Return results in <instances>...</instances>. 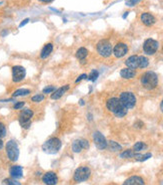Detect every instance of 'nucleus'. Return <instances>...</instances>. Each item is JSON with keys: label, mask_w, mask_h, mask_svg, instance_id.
<instances>
[{"label": "nucleus", "mask_w": 163, "mask_h": 185, "mask_svg": "<svg viewBox=\"0 0 163 185\" xmlns=\"http://www.w3.org/2000/svg\"><path fill=\"white\" fill-rule=\"evenodd\" d=\"M106 107L107 109L112 112L117 118H122L127 114V109L122 105L120 100L118 98H110L106 102Z\"/></svg>", "instance_id": "nucleus-1"}, {"label": "nucleus", "mask_w": 163, "mask_h": 185, "mask_svg": "<svg viewBox=\"0 0 163 185\" xmlns=\"http://www.w3.org/2000/svg\"><path fill=\"white\" fill-rule=\"evenodd\" d=\"M140 83L146 90H154L158 85V76L154 72H146L141 76Z\"/></svg>", "instance_id": "nucleus-2"}, {"label": "nucleus", "mask_w": 163, "mask_h": 185, "mask_svg": "<svg viewBox=\"0 0 163 185\" xmlns=\"http://www.w3.org/2000/svg\"><path fill=\"white\" fill-rule=\"evenodd\" d=\"M62 143L58 138H50L42 145V150L47 154H56L61 149Z\"/></svg>", "instance_id": "nucleus-3"}, {"label": "nucleus", "mask_w": 163, "mask_h": 185, "mask_svg": "<svg viewBox=\"0 0 163 185\" xmlns=\"http://www.w3.org/2000/svg\"><path fill=\"white\" fill-rule=\"evenodd\" d=\"M97 52L103 58H109L112 53V45L108 39H101L96 45Z\"/></svg>", "instance_id": "nucleus-4"}, {"label": "nucleus", "mask_w": 163, "mask_h": 185, "mask_svg": "<svg viewBox=\"0 0 163 185\" xmlns=\"http://www.w3.org/2000/svg\"><path fill=\"white\" fill-rule=\"evenodd\" d=\"M119 100L127 110L133 109L136 105V97L131 92H123L120 94Z\"/></svg>", "instance_id": "nucleus-5"}, {"label": "nucleus", "mask_w": 163, "mask_h": 185, "mask_svg": "<svg viewBox=\"0 0 163 185\" xmlns=\"http://www.w3.org/2000/svg\"><path fill=\"white\" fill-rule=\"evenodd\" d=\"M6 153H7V156L9 158V160L15 161L18 160V157H19V148L17 143L15 142L14 140H10L8 141L7 144H6Z\"/></svg>", "instance_id": "nucleus-6"}, {"label": "nucleus", "mask_w": 163, "mask_h": 185, "mask_svg": "<svg viewBox=\"0 0 163 185\" xmlns=\"http://www.w3.org/2000/svg\"><path fill=\"white\" fill-rule=\"evenodd\" d=\"M33 117V112L30 109H24L21 111L19 115V124L23 129H28L31 125V118Z\"/></svg>", "instance_id": "nucleus-7"}, {"label": "nucleus", "mask_w": 163, "mask_h": 185, "mask_svg": "<svg viewBox=\"0 0 163 185\" xmlns=\"http://www.w3.org/2000/svg\"><path fill=\"white\" fill-rule=\"evenodd\" d=\"M91 171L88 167L83 166L79 167L75 170L74 175H73V179H74L76 182H83V181L87 180L89 177H90Z\"/></svg>", "instance_id": "nucleus-8"}, {"label": "nucleus", "mask_w": 163, "mask_h": 185, "mask_svg": "<svg viewBox=\"0 0 163 185\" xmlns=\"http://www.w3.org/2000/svg\"><path fill=\"white\" fill-rule=\"evenodd\" d=\"M158 46H159L158 42L156 41L155 39L148 38V39L145 40L144 43H143V52H144L146 55H152L157 52Z\"/></svg>", "instance_id": "nucleus-9"}, {"label": "nucleus", "mask_w": 163, "mask_h": 185, "mask_svg": "<svg viewBox=\"0 0 163 185\" xmlns=\"http://www.w3.org/2000/svg\"><path fill=\"white\" fill-rule=\"evenodd\" d=\"M26 69L21 66H14L12 68V80L14 83H19L24 80Z\"/></svg>", "instance_id": "nucleus-10"}, {"label": "nucleus", "mask_w": 163, "mask_h": 185, "mask_svg": "<svg viewBox=\"0 0 163 185\" xmlns=\"http://www.w3.org/2000/svg\"><path fill=\"white\" fill-rule=\"evenodd\" d=\"M92 137H93V141H94L95 146L97 147L99 150L106 149V147H107V141H106L105 137L103 136L100 132L96 131V132L93 133Z\"/></svg>", "instance_id": "nucleus-11"}, {"label": "nucleus", "mask_w": 163, "mask_h": 185, "mask_svg": "<svg viewBox=\"0 0 163 185\" xmlns=\"http://www.w3.org/2000/svg\"><path fill=\"white\" fill-rule=\"evenodd\" d=\"M89 148V142L85 139H78L75 140L72 143V151L74 153L81 152L83 149H88Z\"/></svg>", "instance_id": "nucleus-12"}, {"label": "nucleus", "mask_w": 163, "mask_h": 185, "mask_svg": "<svg viewBox=\"0 0 163 185\" xmlns=\"http://www.w3.org/2000/svg\"><path fill=\"white\" fill-rule=\"evenodd\" d=\"M112 52L116 58H122V56H124L128 52V46L124 42H118L114 46Z\"/></svg>", "instance_id": "nucleus-13"}, {"label": "nucleus", "mask_w": 163, "mask_h": 185, "mask_svg": "<svg viewBox=\"0 0 163 185\" xmlns=\"http://www.w3.org/2000/svg\"><path fill=\"white\" fill-rule=\"evenodd\" d=\"M42 181L46 185H56L58 182V177L56 175V173L50 171V172H47L43 175Z\"/></svg>", "instance_id": "nucleus-14"}, {"label": "nucleus", "mask_w": 163, "mask_h": 185, "mask_svg": "<svg viewBox=\"0 0 163 185\" xmlns=\"http://www.w3.org/2000/svg\"><path fill=\"white\" fill-rule=\"evenodd\" d=\"M140 19H141L143 24L146 25V26H151L156 22V18L154 17V16L150 14V13H147V12L142 13L141 16H140Z\"/></svg>", "instance_id": "nucleus-15"}, {"label": "nucleus", "mask_w": 163, "mask_h": 185, "mask_svg": "<svg viewBox=\"0 0 163 185\" xmlns=\"http://www.w3.org/2000/svg\"><path fill=\"white\" fill-rule=\"evenodd\" d=\"M125 65L127 66L128 69H136L139 68V56L138 55H131L130 58L126 59Z\"/></svg>", "instance_id": "nucleus-16"}, {"label": "nucleus", "mask_w": 163, "mask_h": 185, "mask_svg": "<svg viewBox=\"0 0 163 185\" xmlns=\"http://www.w3.org/2000/svg\"><path fill=\"white\" fill-rule=\"evenodd\" d=\"M70 89V87H69V85H66V86H63L61 87V88H59L57 90H55L54 92H53L51 94V99L52 100H58L60 99V98L64 95V94L67 92V91Z\"/></svg>", "instance_id": "nucleus-17"}, {"label": "nucleus", "mask_w": 163, "mask_h": 185, "mask_svg": "<svg viewBox=\"0 0 163 185\" xmlns=\"http://www.w3.org/2000/svg\"><path fill=\"white\" fill-rule=\"evenodd\" d=\"M122 185H145V183L140 176H131L127 178Z\"/></svg>", "instance_id": "nucleus-18"}, {"label": "nucleus", "mask_w": 163, "mask_h": 185, "mask_svg": "<svg viewBox=\"0 0 163 185\" xmlns=\"http://www.w3.org/2000/svg\"><path fill=\"white\" fill-rule=\"evenodd\" d=\"M10 176L14 179H19L23 176V169L21 166H12L10 168Z\"/></svg>", "instance_id": "nucleus-19"}, {"label": "nucleus", "mask_w": 163, "mask_h": 185, "mask_svg": "<svg viewBox=\"0 0 163 185\" xmlns=\"http://www.w3.org/2000/svg\"><path fill=\"white\" fill-rule=\"evenodd\" d=\"M120 76H122L123 79H126V80H130L135 78L136 76V72L134 69H122L120 70Z\"/></svg>", "instance_id": "nucleus-20"}, {"label": "nucleus", "mask_w": 163, "mask_h": 185, "mask_svg": "<svg viewBox=\"0 0 163 185\" xmlns=\"http://www.w3.org/2000/svg\"><path fill=\"white\" fill-rule=\"evenodd\" d=\"M52 50H53V44H52V43H47V44H45L44 48H43L42 50H41L40 58L43 59H47L48 56L51 55Z\"/></svg>", "instance_id": "nucleus-21"}, {"label": "nucleus", "mask_w": 163, "mask_h": 185, "mask_svg": "<svg viewBox=\"0 0 163 185\" xmlns=\"http://www.w3.org/2000/svg\"><path fill=\"white\" fill-rule=\"evenodd\" d=\"M106 148H108L112 152H117V151H120L122 149V147L118 143H116L115 141H109V142H107V147Z\"/></svg>", "instance_id": "nucleus-22"}, {"label": "nucleus", "mask_w": 163, "mask_h": 185, "mask_svg": "<svg viewBox=\"0 0 163 185\" xmlns=\"http://www.w3.org/2000/svg\"><path fill=\"white\" fill-rule=\"evenodd\" d=\"M87 55H88V50L85 48H80L77 52H76V58H77L78 59H80V60L86 59V56Z\"/></svg>", "instance_id": "nucleus-23"}, {"label": "nucleus", "mask_w": 163, "mask_h": 185, "mask_svg": "<svg viewBox=\"0 0 163 185\" xmlns=\"http://www.w3.org/2000/svg\"><path fill=\"white\" fill-rule=\"evenodd\" d=\"M30 94V90H27V89H19V90H16L14 93L12 94V97H23V96H27Z\"/></svg>", "instance_id": "nucleus-24"}, {"label": "nucleus", "mask_w": 163, "mask_h": 185, "mask_svg": "<svg viewBox=\"0 0 163 185\" xmlns=\"http://www.w3.org/2000/svg\"><path fill=\"white\" fill-rule=\"evenodd\" d=\"M149 65V60L145 56L140 55L139 56V69H145Z\"/></svg>", "instance_id": "nucleus-25"}, {"label": "nucleus", "mask_w": 163, "mask_h": 185, "mask_svg": "<svg viewBox=\"0 0 163 185\" xmlns=\"http://www.w3.org/2000/svg\"><path fill=\"white\" fill-rule=\"evenodd\" d=\"M152 155L150 153H147V154H145V155H141V154H137L136 153L135 155H134V158L137 161H141V162H143V161H145V160H147V159H149Z\"/></svg>", "instance_id": "nucleus-26"}, {"label": "nucleus", "mask_w": 163, "mask_h": 185, "mask_svg": "<svg viewBox=\"0 0 163 185\" xmlns=\"http://www.w3.org/2000/svg\"><path fill=\"white\" fill-rule=\"evenodd\" d=\"M146 147L147 146H146L143 142H137L134 146H133V151H134V152H139V151L146 149Z\"/></svg>", "instance_id": "nucleus-27"}, {"label": "nucleus", "mask_w": 163, "mask_h": 185, "mask_svg": "<svg viewBox=\"0 0 163 185\" xmlns=\"http://www.w3.org/2000/svg\"><path fill=\"white\" fill-rule=\"evenodd\" d=\"M134 155H135V153L133 150H126L120 154V158H132V157H134Z\"/></svg>", "instance_id": "nucleus-28"}, {"label": "nucleus", "mask_w": 163, "mask_h": 185, "mask_svg": "<svg viewBox=\"0 0 163 185\" xmlns=\"http://www.w3.org/2000/svg\"><path fill=\"white\" fill-rule=\"evenodd\" d=\"M98 76H99V73L97 72V70L94 69V70H92V72L90 73V75L87 76V79L92 80V82H95V80H97V78H98Z\"/></svg>", "instance_id": "nucleus-29"}, {"label": "nucleus", "mask_w": 163, "mask_h": 185, "mask_svg": "<svg viewBox=\"0 0 163 185\" xmlns=\"http://www.w3.org/2000/svg\"><path fill=\"white\" fill-rule=\"evenodd\" d=\"M43 100H44V96L43 95H35L31 98V101L34 103H40Z\"/></svg>", "instance_id": "nucleus-30"}, {"label": "nucleus", "mask_w": 163, "mask_h": 185, "mask_svg": "<svg viewBox=\"0 0 163 185\" xmlns=\"http://www.w3.org/2000/svg\"><path fill=\"white\" fill-rule=\"evenodd\" d=\"M5 136H6V128L4 126V124L0 122V139Z\"/></svg>", "instance_id": "nucleus-31"}, {"label": "nucleus", "mask_w": 163, "mask_h": 185, "mask_svg": "<svg viewBox=\"0 0 163 185\" xmlns=\"http://www.w3.org/2000/svg\"><path fill=\"white\" fill-rule=\"evenodd\" d=\"M4 182L6 185H21V183L19 182V181L14 179H5Z\"/></svg>", "instance_id": "nucleus-32"}, {"label": "nucleus", "mask_w": 163, "mask_h": 185, "mask_svg": "<svg viewBox=\"0 0 163 185\" xmlns=\"http://www.w3.org/2000/svg\"><path fill=\"white\" fill-rule=\"evenodd\" d=\"M55 91V88L53 86H48V87H46V88H44L43 89V93L44 94H51V93H53Z\"/></svg>", "instance_id": "nucleus-33"}, {"label": "nucleus", "mask_w": 163, "mask_h": 185, "mask_svg": "<svg viewBox=\"0 0 163 185\" xmlns=\"http://www.w3.org/2000/svg\"><path fill=\"white\" fill-rule=\"evenodd\" d=\"M24 105H25L24 102H18V103H16L14 105L13 109H14V110H20V109H22L23 107H24Z\"/></svg>", "instance_id": "nucleus-34"}, {"label": "nucleus", "mask_w": 163, "mask_h": 185, "mask_svg": "<svg viewBox=\"0 0 163 185\" xmlns=\"http://www.w3.org/2000/svg\"><path fill=\"white\" fill-rule=\"evenodd\" d=\"M140 1H141V0H128V1L126 2V5H127V6H134Z\"/></svg>", "instance_id": "nucleus-35"}, {"label": "nucleus", "mask_w": 163, "mask_h": 185, "mask_svg": "<svg viewBox=\"0 0 163 185\" xmlns=\"http://www.w3.org/2000/svg\"><path fill=\"white\" fill-rule=\"evenodd\" d=\"M84 79H87V75H86V73H82V75H80V76H79V78H77V79H76L75 83L77 84V83H79V82H80V80H84Z\"/></svg>", "instance_id": "nucleus-36"}, {"label": "nucleus", "mask_w": 163, "mask_h": 185, "mask_svg": "<svg viewBox=\"0 0 163 185\" xmlns=\"http://www.w3.org/2000/svg\"><path fill=\"white\" fill-rule=\"evenodd\" d=\"M29 20H30L29 18H26V19H24V20H23V21L20 23V24H19V27H23V26H24V25H26V24H27V23L29 22Z\"/></svg>", "instance_id": "nucleus-37"}, {"label": "nucleus", "mask_w": 163, "mask_h": 185, "mask_svg": "<svg viewBox=\"0 0 163 185\" xmlns=\"http://www.w3.org/2000/svg\"><path fill=\"white\" fill-rule=\"evenodd\" d=\"M39 1H41L43 3H50V2L53 1V0H39Z\"/></svg>", "instance_id": "nucleus-38"}, {"label": "nucleus", "mask_w": 163, "mask_h": 185, "mask_svg": "<svg viewBox=\"0 0 163 185\" xmlns=\"http://www.w3.org/2000/svg\"><path fill=\"white\" fill-rule=\"evenodd\" d=\"M6 34H8V30H4V31H3V32L1 33V35H2V36H5Z\"/></svg>", "instance_id": "nucleus-39"}, {"label": "nucleus", "mask_w": 163, "mask_h": 185, "mask_svg": "<svg viewBox=\"0 0 163 185\" xmlns=\"http://www.w3.org/2000/svg\"><path fill=\"white\" fill-rule=\"evenodd\" d=\"M160 110H161V112L163 113V100L161 101V103H160Z\"/></svg>", "instance_id": "nucleus-40"}, {"label": "nucleus", "mask_w": 163, "mask_h": 185, "mask_svg": "<svg viewBox=\"0 0 163 185\" xmlns=\"http://www.w3.org/2000/svg\"><path fill=\"white\" fill-rule=\"evenodd\" d=\"M2 147H3V141L0 139V150L2 149Z\"/></svg>", "instance_id": "nucleus-41"}, {"label": "nucleus", "mask_w": 163, "mask_h": 185, "mask_svg": "<svg viewBox=\"0 0 163 185\" xmlns=\"http://www.w3.org/2000/svg\"><path fill=\"white\" fill-rule=\"evenodd\" d=\"M79 104H80L81 106H83V105H84V102H83V100H80V102H79Z\"/></svg>", "instance_id": "nucleus-42"}, {"label": "nucleus", "mask_w": 163, "mask_h": 185, "mask_svg": "<svg viewBox=\"0 0 163 185\" xmlns=\"http://www.w3.org/2000/svg\"><path fill=\"white\" fill-rule=\"evenodd\" d=\"M127 15H128V12H126V13H125V14H124V15H123V18H125V17H126V16H127Z\"/></svg>", "instance_id": "nucleus-43"}, {"label": "nucleus", "mask_w": 163, "mask_h": 185, "mask_svg": "<svg viewBox=\"0 0 163 185\" xmlns=\"http://www.w3.org/2000/svg\"><path fill=\"white\" fill-rule=\"evenodd\" d=\"M1 3H2V2H0V4H1Z\"/></svg>", "instance_id": "nucleus-44"}]
</instances>
